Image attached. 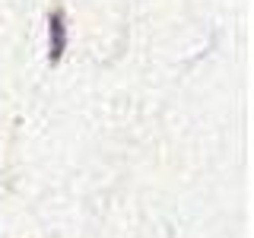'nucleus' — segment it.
Here are the masks:
<instances>
[{"label": "nucleus", "instance_id": "f257e3e1", "mask_svg": "<svg viewBox=\"0 0 254 238\" xmlns=\"http://www.w3.org/2000/svg\"><path fill=\"white\" fill-rule=\"evenodd\" d=\"M67 51V19L61 10H54L48 16V60L58 63Z\"/></svg>", "mask_w": 254, "mask_h": 238}]
</instances>
